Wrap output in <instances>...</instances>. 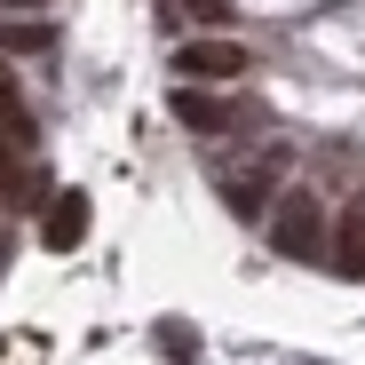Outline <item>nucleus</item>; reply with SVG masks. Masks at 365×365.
<instances>
[{"mask_svg": "<svg viewBox=\"0 0 365 365\" xmlns=\"http://www.w3.org/2000/svg\"><path fill=\"white\" fill-rule=\"evenodd\" d=\"M262 222H270V247H278L286 262H318V255H326V207H318L310 182H286Z\"/></svg>", "mask_w": 365, "mask_h": 365, "instance_id": "obj_1", "label": "nucleus"}, {"mask_svg": "<svg viewBox=\"0 0 365 365\" xmlns=\"http://www.w3.org/2000/svg\"><path fill=\"white\" fill-rule=\"evenodd\" d=\"M175 72L199 80V88H230L238 72H255V64H247L238 40H182V48H175Z\"/></svg>", "mask_w": 365, "mask_h": 365, "instance_id": "obj_2", "label": "nucleus"}, {"mask_svg": "<svg viewBox=\"0 0 365 365\" xmlns=\"http://www.w3.org/2000/svg\"><path fill=\"white\" fill-rule=\"evenodd\" d=\"M167 111H175V128H191V135H222L230 128V103L215 96V88H199V80H175V96H167Z\"/></svg>", "mask_w": 365, "mask_h": 365, "instance_id": "obj_3", "label": "nucleus"}, {"mask_svg": "<svg viewBox=\"0 0 365 365\" xmlns=\"http://www.w3.org/2000/svg\"><path fill=\"white\" fill-rule=\"evenodd\" d=\"M278 175H286V151H262L247 175L230 182V215H247V222H255V215H270V199H278Z\"/></svg>", "mask_w": 365, "mask_h": 365, "instance_id": "obj_4", "label": "nucleus"}, {"mask_svg": "<svg viewBox=\"0 0 365 365\" xmlns=\"http://www.w3.org/2000/svg\"><path fill=\"white\" fill-rule=\"evenodd\" d=\"M80 238H88V199H80V191H56L48 215H40V247H48V255H72Z\"/></svg>", "mask_w": 365, "mask_h": 365, "instance_id": "obj_5", "label": "nucleus"}, {"mask_svg": "<svg viewBox=\"0 0 365 365\" xmlns=\"http://www.w3.org/2000/svg\"><path fill=\"white\" fill-rule=\"evenodd\" d=\"M334 270L341 278H365V199L341 215V230H334Z\"/></svg>", "mask_w": 365, "mask_h": 365, "instance_id": "obj_6", "label": "nucleus"}, {"mask_svg": "<svg viewBox=\"0 0 365 365\" xmlns=\"http://www.w3.org/2000/svg\"><path fill=\"white\" fill-rule=\"evenodd\" d=\"M48 40H56V32H48L40 16H16V24H0V56H48Z\"/></svg>", "mask_w": 365, "mask_h": 365, "instance_id": "obj_7", "label": "nucleus"}, {"mask_svg": "<svg viewBox=\"0 0 365 365\" xmlns=\"http://www.w3.org/2000/svg\"><path fill=\"white\" fill-rule=\"evenodd\" d=\"M167 9H175V16H199V24H222L230 0H167Z\"/></svg>", "mask_w": 365, "mask_h": 365, "instance_id": "obj_8", "label": "nucleus"}, {"mask_svg": "<svg viewBox=\"0 0 365 365\" xmlns=\"http://www.w3.org/2000/svg\"><path fill=\"white\" fill-rule=\"evenodd\" d=\"M159 349H167V357H199V334H191V326H167Z\"/></svg>", "mask_w": 365, "mask_h": 365, "instance_id": "obj_9", "label": "nucleus"}, {"mask_svg": "<svg viewBox=\"0 0 365 365\" xmlns=\"http://www.w3.org/2000/svg\"><path fill=\"white\" fill-rule=\"evenodd\" d=\"M0 103H16V72L9 64H0Z\"/></svg>", "mask_w": 365, "mask_h": 365, "instance_id": "obj_10", "label": "nucleus"}, {"mask_svg": "<svg viewBox=\"0 0 365 365\" xmlns=\"http://www.w3.org/2000/svg\"><path fill=\"white\" fill-rule=\"evenodd\" d=\"M9 9H40V0H9Z\"/></svg>", "mask_w": 365, "mask_h": 365, "instance_id": "obj_11", "label": "nucleus"}]
</instances>
